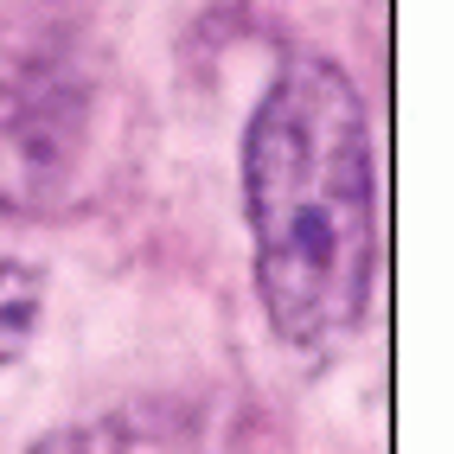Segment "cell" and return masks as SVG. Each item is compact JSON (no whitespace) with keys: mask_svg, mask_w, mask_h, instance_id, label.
<instances>
[{"mask_svg":"<svg viewBox=\"0 0 454 454\" xmlns=\"http://www.w3.org/2000/svg\"><path fill=\"white\" fill-rule=\"evenodd\" d=\"M244 218L269 326L294 352L352 340L372 301V129L340 65L294 58L244 135Z\"/></svg>","mask_w":454,"mask_h":454,"instance_id":"cell-1","label":"cell"},{"mask_svg":"<svg viewBox=\"0 0 454 454\" xmlns=\"http://www.w3.org/2000/svg\"><path fill=\"white\" fill-rule=\"evenodd\" d=\"M129 83L90 0H0V211L77 218L129 167Z\"/></svg>","mask_w":454,"mask_h":454,"instance_id":"cell-2","label":"cell"},{"mask_svg":"<svg viewBox=\"0 0 454 454\" xmlns=\"http://www.w3.org/2000/svg\"><path fill=\"white\" fill-rule=\"evenodd\" d=\"M26 454H218V422L192 397H129L39 435Z\"/></svg>","mask_w":454,"mask_h":454,"instance_id":"cell-3","label":"cell"},{"mask_svg":"<svg viewBox=\"0 0 454 454\" xmlns=\"http://www.w3.org/2000/svg\"><path fill=\"white\" fill-rule=\"evenodd\" d=\"M39 308H45V276L26 256L0 250V365H13V358L33 346Z\"/></svg>","mask_w":454,"mask_h":454,"instance_id":"cell-4","label":"cell"}]
</instances>
